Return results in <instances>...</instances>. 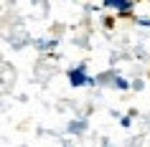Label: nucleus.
I'll list each match as a JSON object with an SVG mask.
<instances>
[{
    "label": "nucleus",
    "mask_w": 150,
    "mask_h": 147,
    "mask_svg": "<svg viewBox=\"0 0 150 147\" xmlns=\"http://www.w3.org/2000/svg\"><path fill=\"white\" fill-rule=\"evenodd\" d=\"M66 76H69V84L74 86V89H76V86H84V84H94V81L87 76V66H84V63H79L76 69H69Z\"/></svg>",
    "instance_id": "obj_1"
},
{
    "label": "nucleus",
    "mask_w": 150,
    "mask_h": 147,
    "mask_svg": "<svg viewBox=\"0 0 150 147\" xmlns=\"http://www.w3.org/2000/svg\"><path fill=\"white\" fill-rule=\"evenodd\" d=\"M104 3V8H110V10H115V13H130V10L135 8V3L137 0H102Z\"/></svg>",
    "instance_id": "obj_2"
},
{
    "label": "nucleus",
    "mask_w": 150,
    "mask_h": 147,
    "mask_svg": "<svg viewBox=\"0 0 150 147\" xmlns=\"http://www.w3.org/2000/svg\"><path fill=\"white\" fill-rule=\"evenodd\" d=\"M36 48H38V51H46V48H56V38H41V41H36Z\"/></svg>",
    "instance_id": "obj_3"
},
{
    "label": "nucleus",
    "mask_w": 150,
    "mask_h": 147,
    "mask_svg": "<svg viewBox=\"0 0 150 147\" xmlns=\"http://www.w3.org/2000/svg\"><path fill=\"white\" fill-rule=\"evenodd\" d=\"M87 129V122L84 119H74V122L69 124V132H74V134H79V132H84Z\"/></svg>",
    "instance_id": "obj_4"
},
{
    "label": "nucleus",
    "mask_w": 150,
    "mask_h": 147,
    "mask_svg": "<svg viewBox=\"0 0 150 147\" xmlns=\"http://www.w3.org/2000/svg\"><path fill=\"white\" fill-rule=\"evenodd\" d=\"M115 86L125 91V89H130V81H127V79H122V76H115Z\"/></svg>",
    "instance_id": "obj_5"
},
{
    "label": "nucleus",
    "mask_w": 150,
    "mask_h": 147,
    "mask_svg": "<svg viewBox=\"0 0 150 147\" xmlns=\"http://www.w3.org/2000/svg\"><path fill=\"white\" fill-rule=\"evenodd\" d=\"M137 20V25H142V28H150V18L148 15H140V18H135Z\"/></svg>",
    "instance_id": "obj_6"
}]
</instances>
